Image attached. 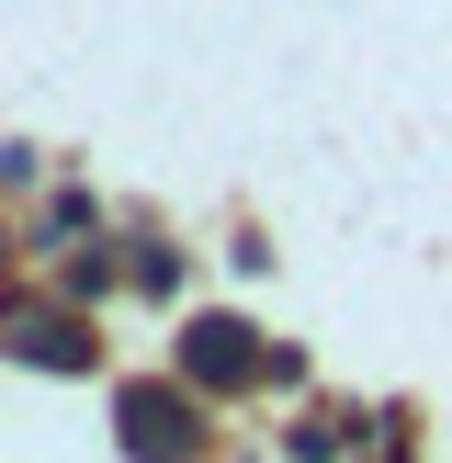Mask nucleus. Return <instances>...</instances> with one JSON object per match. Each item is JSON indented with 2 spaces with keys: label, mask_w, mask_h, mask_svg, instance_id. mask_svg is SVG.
I'll return each instance as SVG.
<instances>
[{
  "label": "nucleus",
  "mask_w": 452,
  "mask_h": 463,
  "mask_svg": "<svg viewBox=\"0 0 452 463\" xmlns=\"http://www.w3.org/2000/svg\"><path fill=\"white\" fill-rule=\"evenodd\" d=\"M113 419H125V452H136V463H193V441H203V419H193L181 384H125Z\"/></svg>",
  "instance_id": "1"
},
{
  "label": "nucleus",
  "mask_w": 452,
  "mask_h": 463,
  "mask_svg": "<svg viewBox=\"0 0 452 463\" xmlns=\"http://www.w3.org/2000/svg\"><path fill=\"white\" fill-rule=\"evenodd\" d=\"M181 373H193V384H215V396H226V384L271 373V351H249V328H238V317H203V328H181Z\"/></svg>",
  "instance_id": "2"
},
{
  "label": "nucleus",
  "mask_w": 452,
  "mask_h": 463,
  "mask_svg": "<svg viewBox=\"0 0 452 463\" xmlns=\"http://www.w3.org/2000/svg\"><path fill=\"white\" fill-rule=\"evenodd\" d=\"M12 351L45 362V373H90V328L80 317H12Z\"/></svg>",
  "instance_id": "3"
}]
</instances>
